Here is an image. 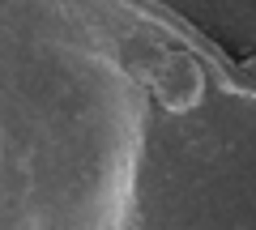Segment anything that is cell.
<instances>
[{
    "mask_svg": "<svg viewBox=\"0 0 256 230\" xmlns=\"http://www.w3.org/2000/svg\"><path fill=\"white\" fill-rule=\"evenodd\" d=\"M150 85H154L158 102H162L171 115L184 111H196L205 98V73L196 68V60L184 51H162L150 68Z\"/></svg>",
    "mask_w": 256,
    "mask_h": 230,
    "instance_id": "6da1fadb",
    "label": "cell"
},
{
    "mask_svg": "<svg viewBox=\"0 0 256 230\" xmlns=\"http://www.w3.org/2000/svg\"><path fill=\"white\" fill-rule=\"evenodd\" d=\"M239 73H244V81H252V77H256V60H248V64L239 68ZM252 94H256V85H252Z\"/></svg>",
    "mask_w": 256,
    "mask_h": 230,
    "instance_id": "7a4b0ae2",
    "label": "cell"
}]
</instances>
